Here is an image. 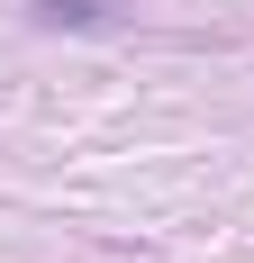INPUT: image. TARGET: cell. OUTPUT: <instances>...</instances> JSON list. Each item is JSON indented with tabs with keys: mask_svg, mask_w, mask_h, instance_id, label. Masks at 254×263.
Returning <instances> with one entry per match:
<instances>
[{
	"mask_svg": "<svg viewBox=\"0 0 254 263\" xmlns=\"http://www.w3.org/2000/svg\"><path fill=\"white\" fill-rule=\"evenodd\" d=\"M109 9H118V0H37V18H46V27H100Z\"/></svg>",
	"mask_w": 254,
	"mask_h": 263,
	"instance_id": "1",
	"label": "cell"
}]
</instances>
